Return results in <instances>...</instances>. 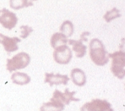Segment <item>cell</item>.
<instances>
[{"instance_id": "3957f363", "label": "cell", "mask_w": 125, "mask_h": 111, "mask_svg": "<svg viewBox=\"0 0 125 111\" xmlns=\"http://www.w3.org/2000/svg\"><path fill=\"white\" fill-rule=\"evenodd\" d=\"M31 62V57L26 52H21L7 60L6 68L10 72L26 68Z\"/></svg>"}, {"instance_id": "8992f818", "label": "cell", "mask_w": 125, "mask_h": 111, "mask_svg": "<svg viewBox=\"0 0 125 111\" xmlns=\"http://www.w3.org/2000/svg\"><path fill=\"white\" fill-rule=\"evenodd\" d=\"M18 18L15 13L6 8L0 10V23L6 29L11 30L17 24Z\"/></svg>"}, {"instance_id": "2e32d148", "label": "cell", "mask_w": 125, "mask_h": 111, "mask_svg": "<svg viewBox=\"0 0 125 111\" xmlns=\"http://www.w3.org/2000/svg\"><path fill=\"white\" fill-rule=\"evenodd\" d=\"M121 14L119 13V10L116 8H113L111 10L108 11L104 15V18L107 22H110L116 18H119L121 17Z\"/></svg>"}, {"instance_id": "ffe728a7", "label": "cell", "mask_w": 125, "mask_h": 111, "mask_svg": "<svg viewBox=\"0 0 125 111\" xmlns=\"http://www.w3.org/2000/svg\"><path fill=\"white\" fill-rule=\"evenodd\" d=\"M36 0H27V7L33 5V2Z\"/></svg>"}, {"instance_id": "6da1fadb", "label": "cell", "mask_w": 125, "mask_h": 111, "mask_svg": "<svg viewBox=\"0 0 125 111\" xmlns=\"http://www.w3.org/2000/svg\"><path fill=\"white\" fill-rule=\"evenodd\" d=\"M90 56L92 61L97 66H102L109 61V54L102 42L98 39H93L90 42Z\"/></svg>"}, {"instance_id": "30bf717a", "label": "cell", "mask_w": 125, "mask_h": 111, "mask_svg": "<svg viewBox=\"0 0 125 111\" xmlns=\"http://www.w3.org/2000/svg\"><path fill=\"white\" fill-rule=\"evenodd\" d=\"M69 44L73 46V50L75 52L76 56L77 58H83L86 54L87 52V46L83 44L82 40H68Z\"/></svg>"}, {"instance_id": "8fae6325", "label": "cell", "mask_w": 125, "mask_h": 111, "mask_svg": "<svg viewBox=\"0 0 125 111\" xmlns=\"http://www.w3.org/2000/svg\"><path fill=\"white\" fill-rule=\"evenodd\" d=\"M73 82L78 87H82L85 85L87 81L86 75L82 70L79 68L73 69L71 73Z\"/></svg>"}, {"instance_id": "4fadbf2b", "label": "cell", "mask_w": 125, "mask_h": 111, "mask_svg": "<svg viewBox=\"0 0 125 111\" xmlns=\"http://www.w3.org/2000/svg\"><path fill=\"white\" fill-rule=\"evenodd\" d=\"M11 79L13 83H15L18 85H24L31 81V78L26 73L16 72L13 74Z\"/></svg>"}, {"instance_id": "277c9868", "label": "cell", "mask_w": 125, "mask_h": 111, "mask_svg": "<svg viewBox=\"0 0 125 111\" xmlns=\"http://www.w3.org/2000/svg\"><path fill=\"white\" fill-rule=\"evenodd\" d=\"M80 111H114L111 104L105 100L95 99L90 102L85 103Z\"/></svg>"}, {"instance_id": "ba28073f", "label": "cell", "mask_w": 125, "mask_h": 111, "mask_svg": "<svg viewBox=\"0 0 125 111\" xmlns=\"http://www.w3.org/2000/svg\"><path fill=\"white\" fill-rule=\"evenodd\" d=\"M21 40L16 37H9L3 34H0V44H3L5 50L8 52H15L18 50V46L17 44Z\"/></svg>"}, {"instance_id": "5bb4252c", "label": "cell", "mask_w": 125, "mask_h": 111, "mask_svg": "<svg viewBox=\"0 0 125 111\" xmlns=\"http://www.w3.org/2000/svg\"><path fill=\"white\" fill-rule=\"evenodd\" d=\"M68 42L67 37L62 33L57 32L52 35L51 38V44L52 47L56 49L59 46L66 45Z\"/></svg>"}, {"instance_id": "7c38bea8", "label": "cell", "mask_w": 125, "mask_h": 111, "mask_svg": "<svg viewBox=\"0 0 125 111\" xmlns=\"http://www.w3.org/2000/svg\"><path fill=\"white\" fill-rule=\"evenodd\" d=\"M64 108V105L63 103L51 99V102L43 103L40 111H62Z\"/></svg>"}, {"instance_id": "ac0fdd59", "label": "cell", "mask_w": 125, "mask_h": 111, "mask_svg": "<svg viewBox=\"0 0 125 111\" xmlns=\"http://www.w3.org/2000/svg\"><path fill=\"white\" fill-rule=\"evenodd\" d=\"M20 29L21 30V33L20 37L22 39L27 38L31 34V32H33V29L28 25H22L20 27Z\"/></svg>"}, {"instance_id": "9a60e30c", "label": "cell", "mask_w": 125, "mask_h": 111, "mask_svg": "<svg viewBox=\"0 0 125 111\" xmlns=\"http://www.w3.org/2000/svg\"><path fill=\"white\" fill-rule=\"evenodd\" d=\"M60 31L62 34H64L66 37H71L73 34L74 27L73 24L70 20H66L60 27Z\"/></svg>"}, {"instance_id": "e0dca14e", "label": "cell", "mask_w": 125, "mask_h": 111, "mask_svg": "<svg viewBox=\"0 0 125 111\" xmlns=\"http://www.w3.org/2000/svg\"><path fill=\"white\" fill-rule=\"evenodd\" d=\"M10 7L14 10H20L27 7V0H10Z\"/></svg>"}, {"instance_id": "9c48e42d", "label": "cell", "mask_w": 125, "mask_h": 111, "mask_svg": "<svg viewBox=\"0 0 125 111\" xmlns=\"http://www.w3.org/2000/svg\"><path fill=\"white\" fill-rule=\"evenodd\" d=\"M45 83H49L51 87H52L54 85H58L60 84H62L64 85H66L70 80L67 75H62L60 74L54 75V73H47L45 74Z\"/></svg>"}, {"instance_id": "d6986e66", "label": "cell", "mask_w": 125, "mask_h": 111, "mask_svg": "<svg viewBox=\"0 0 125 111\" xmlns=\"http://www.w3.org/2000/svg\"><path fill=\"white\" fill-rule=\"evenodd\" d=\"M88 35H90V33L89 32H83V33H82V35H81V40H82V41H87V38H86V36H88Z\"/></svg>"}, {"instance_id": "52a82bcc", "label": "cell", "mask_w": 125, "mask_h": 111, "mask_svg": "<svg viewBox=\"0 0 125 111\" xmlns=\"http://www.w3.org/2000/svg\"><path fill=\"white\" fill-rule=\"evenodd\" d=\"M76 93V91H70L68 88H66L64 93H62L58 90H55L53 93V97L51 99L58 101L62 103L64 105H68L71 101L78 102L79 99L74 97V95Z\"/></svg>"}, {"instance_id": "7a4b0ae2", "label": "cell", "mask_w": 125, "mask_h": 111, "mask_svg": "<svg viewBox=\"0 0 125 111\" xmlns=\"http://www.w3.org/2000/svg\"><path fill=\"white\" fill-rule=\"evenodd\" d=\"M109 58H112L111 71L119 79H123L125 75V54L123 50L109 54Z\"/></svg>"}, {"instance_id": "5b68a950", "label": "cell", "mask_w": 125, "mask_h": 111, "mask_svg": "<svg viewBox=\"0 0 125 111\" xmlns=\"http://www.w3.org/2000/svg\"><path fill=\"white\" fill-rule=\"evenodd\" d=\"M53 56L55 61L60 64H67L72 59V51L66 45L59 46L54 49Z\"/></svg>"}]
</instances>
